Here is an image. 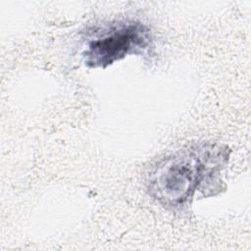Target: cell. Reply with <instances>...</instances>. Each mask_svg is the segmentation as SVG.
Returning a JSON list of instances; mask_svg holds the SVG:
<instances>
[{
  "mask_svg": "<svg viewBox=\"0 0 251 251\" xmlns=\"http://www.w3.org/2000/svg\"><path fill=\"white\" fill-rule=\"evenodd\" d=\"M228 159L227 149L220 144H187L155 163L148 174L149 193L165 207L186 204L197 190L214 180Z\"/></svg>",
  "mask_w": 251,
  "mask_h": 251,
  "instance_id": "obj_1",
  "label": "cell"
},
{
  "mask_svg": "<svg viewBox=\"0 0 251 251\" xmlns=\"http://www.w3.org/2000/svg\"><path fill=\"white\" fill-rule=\"evenodd\" d=\"M152 44L149 28L135 21L118 22L92 37L82 53L89 68H106L130 54H140Z\"/></svg>",
  "mask_w": 251,
  "mask_h": 251,
  "instance_id": "obj_2",
  "label": "cell"
}]
</instances>
